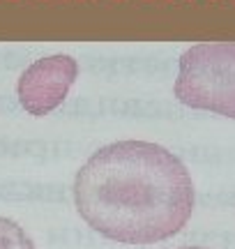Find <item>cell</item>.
Here are the masks:
<instances>
[{
    "label": "cell",
    "instance_id": "5",
    "mask_svg": "<svg viewBox=\"0 0 235 249\" xmlns=\"http://www.w3.org/2000/svg\"><path fill=\"white\" fill-rule=\"evenodd\" d=\"M180 249H203V247H180Z\"/></svg>",
    "mask_w": 235,
    "mask_h": 249
},
{
    "label": "cell",
    "instance_id": "3",
    "mask_svg": "<svg viewBox=\"0 0 235 249\" xmlns=\"http://www.w3.org/2000/svg\"><path fill=\"white\" fill-rule=\"evenodd\" d=\"M79 74V65L72 55L55 53L35 60L18 79L17 92L21 107L30 116H46L63 104Z\"/></svg>",
    "mask_w": 235,
    "mask_h": 249
},
{
    "label": "cell",
    "instance_id": "2",
    "mask_svg": "<svg viewBox=\"0 0 235 249\" xmlns=\"http://www.w3.org/2000/svg\"><path fill=\"white\" fill-rule=\"evenodd\" d=\"M175 97L185 107L235 118V42H201L180 55Z\"/></svg>",
    "mask_w": 235,
    "mask_h": 249
},
{
    "label": "cell",
    "instance_id": "1",
    "mask_svg": "<svg viewBox=\"0 0 235 249\" xmlns=\"http://www.w3.org/2000/svg\"><path fill=\"white\" fill-rule=\"evenodd\" d=\"M76 210L95 231L125 245L171 238L194 210V182L171 150L150 141L104 145L74 180Z\"/></svg>",
    "mask_w": 235,
    "mask_h": 249
},
{
    "label": "cell",
    "instance_id": "4",
    "mask_svg": "<svg viewBox=\"0 0 235 249\" xmlns=\"http://www.w3.org/2000/svg\"><path fill=\"white\" fill-rule=\"evenodd\" d=\"M0 249H35V245L17 222L0 217Z\"/></svg>",
    "mask_w": 235,
    "mask_h": 249
}]
</instances>
